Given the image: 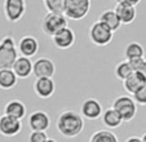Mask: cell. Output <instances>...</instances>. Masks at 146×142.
Masks as SVG:
<instances>
[{
  "label": "cell",
  "instance_id": "cell-20",
  "mask_svg": "<svg viewBox=\"0 0 146 142\" xmlns=\"http://www.w3.org/2000/svg\"><path fill=\"white\" fill-rule=\"evenodd\" d=\"M17 82H18V76L12 68H1L0 70V89H12L17 85Z\"/></svg>",
  "mask_w": 146,
  "mask_h": 142
},
{
  "label": "cell",
  "instance_id": "cell-2",
  "mask_svg": "<svg viewBox=\"0 0 146 142\" xmlns=\"http://www.w3.org/2000/svg\"><path fill=\"white\" fill-rule=\"evenodd\" d=\"M18 48L12 35H5L0 40V70L12 68L18 58Z\"/></svg>",
  "mask_w": 146,
  "mask_h": 142
},
{
  "label": "cell",
  "instance_id": "cell-19",
  "mask_svg": "<svg viewBox=\"0 0 146 142\" xmlns=\"http://www.w3.org/2000/svg\"><path fill=\"white\" fill-rule=\"evenodd\" d=\"M102 123L104 125H106L108 128L110 129H115V128H119L123 123V119L121 116L119 115V112L114 109L113 106L106 109L105 111L102 112Z\"/></svg>",
  "mask_w": 146,
  "mask_h": 142
},
{
  "label": "cell",
  "instance_id": "cell-33",
  "mask_svg": "<svg viewBox=\"0 0 146 142\" xmlns=\"http://www.w3.org/2000/svg\"><path fill=\"white\" fill-rule=\"evenodd\" d=\"M45 142H57V141H56L54 138H48V139H47V141H45Z\"/></svg>",
  "mask_w": 146,
  "mask_h": 142
},
{
  "label": "cell",
  "instance_id": "cell-5",
  "mask_svg": "<svg viewBox=\"0 0 146 142\" xmlns=\"http://www.w3.org/2000/svg\"><path fill=\"white\" fill-rule=\"evenodd\" d=\"M69 26V22H67V17L65 14L61 13H52V12H48L44 16L43 21H41V30L45 35L50 36L58 33L60 30H62L64 27Z\"/></svg>",
  "mask_w": 146,
  "mask_h": 142
},
{
  "label": "cell",
  "instance_id": "cell-26",
  "mask_svg": "<svg viewBox=\"0 0 146 142\" xmlns=\"http://www.w3.org/2000/svg\"><path fill=\"white\" fill-rule=\"evenodd\" d=\"M48 139V134L45 131H31L29 136V142H45Z\"/></svg>",
  "mask_w": 146,
  "mask_h": 142
},
{
  "label": "cell",
  "instance_id": "cell-16",
  "mask_svg": "<svg viewBox=\"0 0 146 142\" xmlns=\"http://www.w3.org/2000/svg\"><path fill=\"white\" fill-rule=\"evenodd\" d=\"M146 84V80L143 78V75L141 74L140 71H133L132 74L123 80V88L124 90L129 94H135L141 87Z\"/></svg>",
  "mask_w": 146,
  "mask_h": 142
},
{
  "label": "cell",
  "instance_id": "cell-15",
  "mask_svg": "<svg viewBox=\"0 0 146 142\" xmlns=\"http://www.w3.org/2000/svg\"><path fill=\"white\" fill-rule=\"evenodd\" d=\"M33 68H34V62L31 61V58L25 57V56H18L16 62L13 63L12 70L16 72L18 79H27L33 74Z\"/></svg>",
  "mask_w": 146,
  "mask_h": 142
},
{
  "label": "cell",
  "instance_id": "cell-9",
  "mask_svg": "<svg viewBox=\"0 0 146 142\" xmlns=\"http://www.w3.org/2000/svg\"><path fill=\"white\" fill-rule=\"evenodd\" d=\"M34 92L39 98L47 100L56 92V83L53 78H36L34 82Z\"/></svg>",
  "mask_w": 146,
  "mask_h": 142
},
{
  "label": "cell",
  "instance_id": "cell-14",
  "mask_svg": "<svg viewBox=\"0 0 146 142\" xmlns=\"http://www.w3.org/2000/svg\"><path fill=\"white\" fill-rule=\"evenodd\" d=\"M50 125V117L43 110H36L29 116L30 131H47Z\"/></svg>",
  "mask_w": 146,
  "mask_h": 142
},
{
  "label": "cell",
  "instance_id": "cell-13",
  "mask_svg": "<svg viewBox=\"0 0 146 142\" xmlns=\"http://www.w3.org/2000/svg\"><path fill=\"white\" fill-rule=\"evenodd\" d=\"M102 105L96 98H87L83 101L80 114L88 120H96L102 116Z\"/></svg>",
  "mask_w": 146,
  "mask_h": 142
},
{
  "label": "cell",
  "instance_id": "cell-27",
  "mask_svg": "<svg viewBox=\"0 0 146 142\" xmlns=\"http://www.w3.org/2000/svg\"><path fill=\"white\" fill-rule=\"evenodd\" d=\"M135 98L136 104L141 105V106H146V84L143 87H141L135 94H132Z\"/></svg>",
  "mask_w": 146,
  "mask_h": 142
},
{
  "label": "cell",
  "instance_id": "cell-23",
  "mask_svg": "<svg viewBox=\"0 0 146 142\" xmlns=\"http://www.w3.org/2000/svg\"><path fill=\"white\" fill-rule=\"evenodd\" d=\"M88 142H119V139L114 132L109 129H100L89 137Z\"/></svg>",
  "mask_w": 146,
  "mask_h": 142
},
{
  "label": "cell",
  "instance_id": "cell-7",
  "mask_svg": "<svg viewBox=\"0 0 146 142\" xmlns=\"http://www.w3.org/2000/svg\"><path fill=\"white\" fill-rule=\"evenodd\" d=\"M26 13V0H4V16L8 22L16 23Z\"/></svg>",
  "mask_w": 146,
  "mask_h": 142
},
{
  "label": "cell",
  "instance_id": "cell-10",
  "mask_svg": "<svg viewBox=\"0 0 146 142\" xmlns=\"http://www.w3.org/2000/svg\"><path fill=\"white\" fill-rule=\"evenodd\" d=\"M33 74L36 78H53L56 74V65L50 58L40 57L34 62Z\"/></svg>",
  "mask_w": 146,
  "mask_h": 142
},
{
  "label": "cell",
  "instance_id": "cell-4",
  "mask_svg": "<svg viewBox=\"0 0 146 142\" xmlns=\"http://www.w3.org/2000/svg\"><path fill=\"white\" fill-rule=\"evenodd\" d=\"M113 107L119 112L124 123H129L136 117L137 114V104L131 96H119L114 100Z\"/></svg>",
  "mask_w": 146,
  "mask_h": 142
},
{
  "label": "cell",
  "instance_id": "cell-11",
  "mask_svg": "<svg viewBox=\"0 0 146 142\" xmlns=\"http://www.w3.org/2000/svg\"><path fill=\"white\" fill-rule=\"evenodd\" d=\"M52 40L53 44L57 46L58 49H69L75 44L76 36H75L74 31L67 26V27H64L62 30H60L56 35H53Z\"/></svg>",
  "mask_w": 146,
  "mask_h": 142
},
{
  "label": "cell",
  "instance_id": "cell-8",
  "mask_svg": "<svg viewBox=\"0 0 146 142\" xmlns=\"http://www.w3.org/2000/svg\"><path fill=\"white\" fill-rule=\"evenodd\" d=\"M22 131V121L4 114L0 116V134L4 137H14Z\"/></svg>",
  "mask_w": 146,
  "mask_h": 142
},
{
  "label": "cell",
  "instance_id": "cell-29",
  "mask_svg": "<svg viewBox=\"0 0 146 142\" xmlns=\"http://www.w3.org/2000/svg\"><path fill=\"white\" fill-rule=\"evenodd\" d=\"M116 1V4H119V3H124V4H131V5H138L140 4V1L141 0H115Z\"/></svg>",
  "mask_w": 146,
  "mask_h": 142
},
{
  "label": "cell",
  "instance_id": "cell-12",
  "mask_svg": "<svg viewBox=\"0 0 146 142\" xmlns=\"http://www.w3.org/2000/svg\"><path fill=\"white\" fill-rule=\"evenodd\" d=\"M17 48H18V53L21 56L31 58L34 56H36V53L39 52V41L35 36L25 35L19 39Z\"/></svg>",
  "mask_w": 146,
  "mask_h": 142
},
{
  "label": "cell",
  "instance_id": "cell-22",
  "mask_svg": "<svg viewBox=\"0 0 146 142\" xmlns=\"http://www.w3.org/2000/svg\"><path fill=\"white\" fill-rule=\"evenodd\" d=\"M123 54H124L125 60L129 61V60H133V58L143 57L145 50H143V46L141 45L140 43H137V41H131V43H128L127 45H125Z\"/></svg>",
  "mask_w": 146,
  "mask_h": 142
},
{
  "label": "cell",
  "instance_id": "cell-28",
  "mask_svg": "<svg viewBox=\"0 0 146 142\" xmlns=\"http://www.w3.org/2000/svg\"><path fill=\"white\" fill-rule=\"evenodd\" d=\"M128 61V60H127ZM145 58L141 57V58H133V60H129L128 62H129L131 67H132L133 71H141L143 67V65H145Z\"/></svg>",
  "mask_w": 146,
  "mask_h": 142
},
{
  "label": "cell",
  "instance_id": "cell-24",
  "mask_svg": "<svg viewBox=\"0 0 146 142\" xmlns=\"http://www.w3.org/2000/svg\"><path fill=\"white\" fill-rule=\"evenodd\" d=\"M132 72H133V70H132V67H131L129 62H128L127 60L119 62L115 67V76L118 78L119 80H121V82H123L124 79H127Z\"/></svg>",
  "mask_w": 146,
  "mask_h": 142
},
{
  "label": "cell",
  "instance_id": "cell-30",
  "mask_svg": "<svg viewBox=\"0 0 146 142\" xmlns=\"http://www.w3.org/2000/svg\"><path fill=\"white\" fill-rule=\"evenodd\" d=\"M125 142H142V139H141V137L132 136V137H129V138L125 139Z\"/></svg>",
  "mask_w": 146,
  "mask_h": 142
},
{
  "label": "cell",
  "instance_id": "cell-1",
  "mask_svg": "<svg viewBox=\"0 0 146 142\" xmlns=\"http://www.w3.org/2000/svg\"><path fill=\"white\" fill-rule=\"evenodd\" d=\"M57 131L66 138H74L79 136L84 129V117L82 114L72 110L62 111L57 117Z\"/></svg>",
  "mask_w": 146,
  "mask_h": 142
},
{
  "label": "cell",
  "instance_id": "cell-32",
  "mask_svg": "<svg viewBox=\"0 0 146 142\" xmlns=\"http://www.w3.org/2000/svg\"><path fill=\"white\" fill-rule=\"evenodd\" d=\"M141 139H142V142H146V133H143V134H142Z\"/></svg>",
  "mask_w": 146,
  "mask_h": 142
},
{
  "label": "cell",
  "instance_id": "cell-18",
  "mask_svg": "<svg viewBox=\"0 0 146 142\" xmlns=\"http://www.w3.org/2000/svg\"><path fill=\"white\" fill-rule=\"evenodd\" d=\"M26 112H27V110H26L25 104L22 101H18V100H12V101L7 102L5 107H4V114L19 119V120H22L26 116Z\"/></svg>",
  "mask_w": 146,
  "mask_h": 142
},
{
  "label": "cell",
  "instance_id": "cell-17",
  "mask_svg": "<svg viewBox=\"0 0 146 142\" xmlns=\"http://www.w3.org/2000/svg\"><path fill=\"white\" fill-rule=\"evenodd\" d=\"M115 11L118 13L119 18H120L121 25H131L132 22H135L136 19V7L131 5V4H124V3H119L116 4Z\"/></svg>",
  "mask_w": 146,
  "mask_h": 142
},
{
  "label": "cell",
  "instance_id": "cell-25",
  "mask_svg": "<svg viewBox=\"0 0 146 142\" xmlns=\"http://www.w3.org/2000/svg\"><path fill=\"white\" fill-rule=\"evenodd\" d=\"M65 1L66 0H44V5L48 12L65 14Z\"/></svg>",
  "mask_w": 146,
  "mask_h": 142
},
{
  "label": "cell",
  "instance_id": "cell-3",
  "mask_svg": "<svg viewBox=\"0 0 146 142\" xmlns=\"http://www.w3.org/2000/svg\"><path fill=\"white\" fill-rule=\"evenodd\" d=\"M89 40L97 46H106L113 41L114 39V31L109 26H106L104 22L96 21L92 23L88 31Z\"/></svg>",
  "mask_w": 146,
  "mask_h": 142
},
{
  "label": "cell",
  "instance_id": "cell-31",
  "mask_svg": "<svg viewBox=\"0 0 146 142\" xmlns=\"http://www.w3.org/2000/svg\"><path fill=\"white\" fill-rule=\"evenodd\" d=\"M141 74L143 75V78H145V80H146V61H145V65H143V67H142V70L140 71Z\"/></svg>",
  "mask_w": 146,
  "mask_h": 142
},
{
  "label": "cell",
  "instance_id": "cell-21",
  "mask_svg": "<svg viewBox=\"0 0 146 142\" xmlns=\"http://www.w3.org/2000/svg\"><path fill=\"white\" fill-rule=\"evenodd\" d=\"M98 19L101 22H104L106 26H109L114 33L118 31L119 29H120V26H121L120 18H119V16H118V13H116L115 9H108V11L102 12Z\"/></svg>",
  "mask_w": 146,
  "mask_h": 142
},
{
  "label": "cell",
  "instance_id": "cell-6",
  "mask_svg": "<svg viewBox=\"0 0 146 142\" xmlns=\"http://www.w3.org/2000/svg\"><path fill=\"white\" fill-rule=\"evenodd\" d=\"M91 11V0H66L65 1V16L67 19L80 21L86 18Z\"/></svg>",
  "mask_w": 146,
  "mask_h": 142
}]
</instances>
